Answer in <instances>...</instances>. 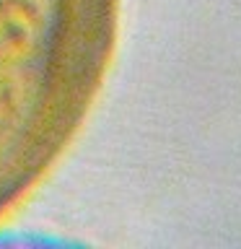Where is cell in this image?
Returning <instances> with one entry per match:
<instances>
[{
    "instance_id": "6da1fadb",
    "label": "cell",
    "mask_w": 241,
    "mask_h": 249,
    "mask_svg": "<svg viewBox=\"0 0 241 249\" xmlns=\"http://www.w3.org/2000/svg\"><path fill=\"white\" fill-rule=\"evenodd\" d=\"M114 0H0V221L54 169L106 65Z\"/></svg>"
}]
</instances>
